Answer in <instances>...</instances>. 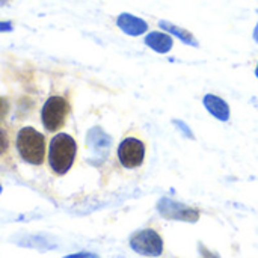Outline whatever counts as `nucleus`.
<instances>
[{"label":"nucleus","mask_w":258,"mask_h":258,"mask_svg":"<svg viewBox=\"0 0 258 258\" xmlns=\"http://www.w3.org/2000/svg\"><path fill=\"white\" fill-rule=\"evenodd\" d=\"M77 154L76 141L65 133H59L50 142L48 150V165L56 175L67 174L74 165Z\"/></svg>","instance_id":"obj_1"},{"label":"nucleus","mask_w":258,"mask_h":258,"mask_svg":"<svg viewBox=\"0 0 258 258\" xmlns=\"http://www.w3.org/2000/svg\"><path fill=\"white\" fill-rule=\"evenodd\" d=\"M17 150L21 159L30 165H42L45 160V138L32 127H23L17 135Z\"/></svg>","instance_id":"obj_2"},{"label":"nucleus","mask_w":258,"mask_h":258,"mask_svg":"<svg viewBox=\"0 0 258 258\" xmlns=\"http://www.w3.org/2000/svg\"><path fill=\"white\" fill-rule=\"evenodd\" d=\"M70 110H71V107L63 97H59V95L50 97L45 101V104L42 107V113H41L44 128L50 133H54L59 128H62L65 125Z\"/></svg>","instance_id":"obj_3"},{"label":"nucleus","mask_w":258,"mask_h":258,"mask_svg":"<svg viewBox=\"0 0 258 258\" xmlns=\"http://www.w3.org/2000/svg\"><path fill=\"white\" fill-rule=\"evenodd\" d=\"M130 246L145 257H159L163 252V240L154 230H142L132 236Z\"/></svg>","instance_id":"obj_4"},{"label":"nucleus","mask_w":258,"mask_h":258,"mask_svg":"<svg viewBox=\"0 0 258 258\" xmlns=\"http://www.w3.org/2000/svg\"><path fill=\"white\" fill-rule=\"evenodd\" d=\"M118 159L127 169L139 168L145 159V145L138 138H125L118 147Z\"/></svg>","instance_id":"obj_5"},{"label":"nucleus","mask_w":258,"mask_h":258,"mask_svg":"<svg viewBox=\"0 0 258 258\" xmlns=\"http://www.w3.org/2000/svg\"><path fill=\"white\" fill-rule=\"evenodd\" d=\"M159 210L166 219H178V221H189L195 222L200 218V213L190 207H186L178 203H172L171 200L165 198L159 203Z\"/></svg>","instance_id":"obj_6"},{"label":"nucleus","mask_w":258,"mask_h":258,"mask_svg":"<svg viewBox=\"0 0 258 258\" xmlns=\"http://www.w3.org/2000/svg\"><path fill=\"white\" fill-rule=\"evenodd\" d=\"M116 24L124 33H127L130 36H139V35H144L148 30V24H147L145 20H142L139 17H135L132 14H127V12L121 14L116 18Z\"/></svg>","instance_id":"obj_7"},{"label":"nucleus","mask_w":258,"mask_h":258,"mask_svg":"<svg viewBox=\"0 0 258 258\" xmlns=\"http://www.w3.org/2000/svg\"><path fill=\"white\" fill-rule=\"evenodd\" d=\"M204 106L215 118H218L221 121H228L230 119V106L222 98L209 94V95L204 97Z\"/></svg>","instance_id":"obj_8"},{"label":"nucleus","mask_w":258,"mask_h":258,"mask_svg":"<svg viewBox=\"0 0 258 258\" xmlns=\"http://www.w3.org/2000/svg\"><path fill=\"white\" fill-rule=\"evenodd\" d=\"M145 44L150 48H153L154 51H157V53H168L172 48L174 41H172V38L168 33H163V32H150L145 36Z\"/></svg>","instance_id":"obj_9"},{"label":"nucleus","mask_w":258,"mask_h":258,"mask_svg":"<svg viewBox=\"0 0 258 258\" xmlns=\"http://www.w3.org/2000/svg\"><path fill=\"white\" fill-rule=\"evenodd\" d=\"M159 26H160L163 30H166V32L172 33L174 36H177L178 39H181L184 44L192 45V47H198L197 38H195L189 30H186V29H183V27H178V26H175V24H172V23H169V21H165V20L159 21Z\"/></svg>","instance_id":"obj_10"},{"label":"nucleus","mask_w":258,"mask_h":258,"mask_svg":"<svg viewBox=\"0 0 258 258\" xmlns=\"http://www.w3.org/2000/svg\"><path fill=\"white\" fill-rule=\"evenodd\" d=\"M9 148V136L5 128L0 127V156H3Z\"/></svg>","instance_id":"obj_11"},{"label":"nucleus","mask_w":258,"mask_h":258,"mask_svg":"<svg viewBox=\"0 0 258 258\" xmlns=\"http://www.w3.org/2000/svg\"><path fill=\"white\" fill-rule=\"evenodd\" d=\"M8 113V103L6 100L0 98V119H3V116Z\"/></svg>","instance_id":"obj_12"},{"label":"nucleus","mask_w":258,"mask_h":258,"mask_svg":"<svg viewBox=\"0 0 258 258\" xmlns=\"http://www.w3.org/2000/svg\"><path fill=\"white\" fill-rule=\"evenodd\" d=\"M65 258H98L95 254H91V252H79V254H74V255H68Z\"/></svg>","instance_id":"obj_13"},{"label":"nucleus","mask_w":258,"mask_h":258,"mask_svg":"<svg viewBox=\"0 0 258 258\" xmlns=\"http://www.w3.org/2000/svg\"><path fill=\"white\" fill-rule=\"evenodd\" d=\"M175 125H177L178 128H181L184 135L187 133V138H194V136H192V132H190V130L187 128V125H184V124H183L181 121H175Z\"/></svg>","instance_id":"obj_14"},{"label":"nucleus","mask_w":258,"mask_h":258,"mask_svg":"<svg viewBox=\"0 0 258 258\" xmlns=\"http://www.w3.org/2000/svg\"><path fill=\"white\" fill-rule=\"evenodd\" d=\"M11 30H12V23L0 21V32H11Z\"/></svg>","instance_id":"obj_15"},{"label":"nucleus","mask_w":258,"mask_h":258,"mask_svg":"<svg viewBox=\"0 0 258 258\" xmlns=\"http://www.w3.org/2000/svg\"><path fill=\"white\" fill-rule=\"evenodd\" d=\"M254 39L258 42V23H257V27H255V30H254Z\"/></svg>","instance_id":"obj_16"},{"label":"nucleus","mask_w":258,"mask_h":258,"mask_svg":"<svg viewBox=\"0 0 258 258\" xmlns=\"http://www.w3.org/2000/svg\"><path fill=\"white\" fill-rule=\"evenodd\" d=\"M255 76L258 77V65H257V70H255Z\"/></svg>","instance_id":"obj_17"},{"label":"nucleus","mask_w":258,"mask_h":258,"mask_svg":"<svg viewBox=\"0 0 258 258\" xmlns=\"http://www.w3.org/2000/svg\"><path fill=\"white\" fill-rule=\"evenodd\" d=\"M0 192H2V186H0Z\"/></svg>","instance_id":"obj_18"}]
</instances>
